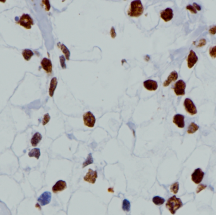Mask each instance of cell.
Wrapping results in <instances>:
<instances>
[{
	"mask_svg": "<svg viewBox=\"0 0 216 215\" xmlns=\"http://www.w3.org/2000/svg\"><path fill=\"white\" fill-rule=\"evenodd\" d=\"M206 44V41L205 39H201L200 40V44H199L198 47H201V46H204V45H205Z\"/></svg>",
	"mask_w": 216,
	"mask_h": 215,
	"instance_id": "obj_36",
	"label": "cell"
},
{
	"mask_svg": "<svg viewBox=\"0 0 216 215\" xmlns=\"http://www.w3.org/2000/svg\"><path fill=\"white\" fill-rule=\"evenodd\" d=\"M209 54L213 58H216V45L214 47H211L209 49Z\"/></svg>",
	"mask_w": 216,
	"mask_h": 215,
	"instance_id": "obj_29",
	"label": "cell"
},
{
	"mask_svg": "<svg viewBox=\"0 0 216 215\" xmlns=\"http://www.w3.org/2000/svg\"><path fill=\"white\" fill-rule=\"evenodd\" d=\"M25 198L20 183L12 177L0 175V201L7 206L13 215H17L18 206Z\"/></svg>",
	"mask_w": 216,
	"mask_h": 215,
	"instance_id": "obj_1",
	"label": "cell"
},
{
	"mask_svg": "<svg viewBox=\"0 0 216 215\" xmlns=\"http://www.w3.org/2000/svg\"><path fill=\"white\" fill-rule=\"evenodd\" d=\"M42 3L45 4V6H46L45 10H46V11H49V9H50V8H51L50 4H49V1H42Z\"/></svg>",
	"mask_w": 216,
	"mask_h": 215,
	"instance_id": "obj_34",
	"label": "cell"
},
{
	"mask_svg": "<svg viewBox=\"0 0 216 215\" xmlns=\"http://www.w3.org/2000/svg\"><path fill=\"white\" fill-rule=\"evenodd\" d=\"M160 17L162 19L166 22H168L170 20H171L173 18V11L171 8H168L165 9L164 10H163L160 13Z\"/></svg>",
	"mask_w": 216,
	"mask_h": 215,
	"instance_id": "obj_14",
	"label": "cell"
},
{
	"mask_svg": "<svg viewBox=\"0 0 216 215\" xmlns=\"http://www.w3.org/2000/svg\"><path fill=\"white\" fill-rule=\"evenodd\" d=\"M67 187L66 182L63 180H58L52 187L53 193L54 194H58L59 192H61L65 190Z\"/></svg>",
	"mask_w": 216,
	"mask_h": 215,
	"instance_id": "obj_12",
	"label": "cell"
},
{
	"mask_svg": "<svg viewBox=\"0 0 216 215\" xmlns=\"http://www.w3.org/2000/svg\"><path fill=\"white\" fill-rule=\"evenodd\" d=\"M19 24L27 29H30L32 26L34 25V21L32 17L28 14H24L20 17Z\"/></svg>",
	"mask_w": 216,
	"mask_h": 215,
	"instance_id": "obj_6",
	"label": "cell"
},
{
	"mask_svg": "<svg viewBox=\"0 0 216 215\" xmlns=\"http://www.w3.org/2000/svg\"><path fill=\"white\" fill-rule=\"evenodd\" d=\"M43 139V136L41 135V134L39 132H36L35 133H34V134L32 137V138L30 139V144L32 145V146L35 148L37 146H38L39 143Z\"/></svg>",
	"mask_w": 216,
	"mask_h": 215,
	"instance_id": "obj_19",
	"label": "cell"
},
{
	"mask_svg": "<svg viewBox=\"0 0 216 215\" xmlns=\"http://www.w3.org/2000/svg\"><path fill=\"white\" fill-rule=\"evenodd\" d=\"M131 208L130 202L126 199H125L123 201L122 203V209L125 211H130Z\"/></svg>",
	"mask_w": 216,
	"mask_h": 215,
	"instance_id": "obj_25",
	"label": "cell"
},
{
	"mask_svg": "<svg viewBox=\"0 0 216 215\" xmlns=\"http://www.w3.org/2000/svg\"><path fill=\"white\" fill-rule=\"evenodd\" d=\"M0 215H13L7 206L0 201Z\"/></svg>",
	"mask_w": 216,
	"mask_h": 215,
	"instance_id": "obj_21",
	"label": "cell"
},
{
	"mask_svg": "<svg viewBox=\"0 0 216 215\" xmlns=\"http://www.w3.org/2000/svg\"><path fill=\"white\" fill-rule=\"evenodd\" d=\"M94 163V160H93V158H92V154L91 153H89L88 157H87V158H86L85 161L83 163V165H82V167L83 168H85V167L93 163Z\"/></svg>",
	"mask_w": 216,
	"mask_h": 215,
	"instance_id": "obj_27",
	"label": "cell"
},
{
	"mask_svg": "<svg viewBox=\"0 0 216 215\" xmlns=\"http://www.w3.org/2000/svg\"><path fill=\"white\" fill-rule=\"evenodd\" d=\"M152 202L157 206H161L165 203V199L160 196H155L152 198Z\"/></svg>",
	"mask_w": 216,
	"mask_h": 215,
	"instance_id": "obj_26",
	"label": "cell"
},
{
	"mask_svg": "<svg viewBox=\"0 0 216 215\" xmlns=\"http://www.w3.org/2000/svg\"><path fill=\"white\" fill-rule=\"evenodd\" d=\"M205 188H207V186L205 185V184H199L198 187L196 188V194H199L200 191L204 190Z\"/></svg>",
	"mask_w": 216,
	"mask_h": 215,
	"instance_id": "obj_32",
	"label": "cell"
},
{
	"mask_svg": "<svg viewBox=\"0 0 216 215\" xmlns=\"http://www.w3.org/2000/svg\"><path fill=\"white\" fill-rule=\"evenodd\" d=\"M178 73L176 71H172L170 73V75H169L167 80H165V81L163 83V86H165V87H166V86H169L171 84L172 82L176 81L178 79Z\"/></svg>",
	"mask_w": 216,
	"mask_h": 215,
	"instance_id": "obj_18",
	"label": "cell"
},
{
	"mask_svg": "<svg viewBox=\"0 0 216 215\" xmlns=\"http://www.w3.org/2000/svg\"><path fill=\"white\" fill-rule=\"evenodd\" d=\"M179 191V182H176L170 186V191L174 194H176Z\"/></svg>",
	"mask_w": 216,
	"mask_h": 215,
	"instance_id": "obj_28",
	"label": "cell"
},
{
	"mask_svg": "<svg viewBox=\"0 0 216 215\" xmlns=\"http://www.w3.org/2000/svg\"><path fill=\"white\" fill-rule=\"evenodd\" d=\"M50 119H51V117H50L49 114L48 113L46 114L44 116V118L43 119V125L45 126L46 124H47L49 122Z\"/></svg>",
	"mask_w": 216,
	"mask_h": 215,
	"instance_id": "obj_31",
	"label": "cell"
},
{
	"mask_svg": "<svg viewBox=\"0 0 216 215\" xmlns=\"http://www.w3.org/2000/svg\"><path fill=\"white\" fill-rule=\"evenodd\" d=\"M209 33L212 35H215L216 34V26H214L212 28L210 29Z\"/></svg>",
	"mask_w": 216,
	"mask_h": 215,
	"instance_id": "obj_35",
	"label": "cell"
},
{
	"mask_svg": "<svg viewBox=\"0 0 216 215\" xmlns=\"http://www.w3.org/2000/svg\"><path fill=\"white\" fill-rule=\"evenodd\" d=\"M144 8L140 0H135L131 2L130 7L128 10V15L131 17H139L143 14Z\"/></svg>",
	"mask_w": 216,
	"mask_h": 215,
	"instance_id": "obj_3",
	"label": "cell"
},
{
	"mask_svg": "<svg viewBox=\"0 0 216 215\" xmlns=\"http://www.w3.org/2000/svg\"><path fill=\"white\" fill-rule=\"evenodd\" d=\"M52 194L49 191H44L37 198V202L41 207L49 204L51 201Z\"/></svg>",
	"mask_w": 216,
	"mask_h": 215,
	"instance_id": "obj_5",
	"label": "cell"
},
{
	"mask_svg": "<svg viewBox=\"0 0 216 215\" xmlns=\"http://www.w3.org/2000/svg\"><path fill=\"white\" fill-rule=\"evenodd\" d=\"M184 107L186 111L191 116H194L197 113V109L195 106L194 103L190 99H186L184 101Z\"/></svg>",
	"mask_w": 216,
	"mask_h": 215,
	"instance_id": "obj_9",
	"label": "cell"
},
{
	"mask_svg": "<svg viewBox=\"0 0 216 215\" xmlns=\"http://www.w3.org/2000/svg\"><path fill=\"white\" fill-rule=\"evenodd\" d=\"M173 123L175 124L179 128H184L185 126V116L181 114H176L173 117Z\"/></svg>",
	"mask_w": 216,
	"mask_h": 215,
	"instance_id": "obj_15",
	"label": "cell"
},
{
	"mask_svg": "<svg viewBox=\"0 0 216 215\" xmlns=\"http://www.w3.org/2000/svg\"><path fill=\"white\" fill-rule=\"evenodd\" d=\"M20 169L19 160L12 153L0 154V175H6L13 177Z\"/></svg>",
	"mask_w": 216,
	"mask_h": 215,
	"instance_id": "obj_2",
	"label": "cell"
},
{
	"mask_svg": "<svg viewBox=\"0 0 216 215\" xmlns=\"http://www.w3.org/2000/svg\"><path fill=\"white\" fill-rule=\"evenodd\" d=\"M199 126L195 124V122H191L189 125L187 129V132L188 134H194L195 132L199 130Z\"/></svg>",
	"mask_w": 216,
	"mask_h": 215,
	"instance_id": "obj_24",
	"label": "cell"
},
{
	"mask_svg": "<svg viewBox=\"0 0 216 215\" xmlns=\"http://www.w3.org/2000/svg\"><path fill=\"white\" fill-rule=\"evenodd\" d=\"M183 206V203L181 199L177 198L174 195L169 198L166 204V207L172 214H174L178 210Z\"/></svg>",
	"mask_w": 216,
	"mask_h": 215,
	"instance_id": "obj_4",
	"label": "cell"
},
{
	"mask_svg": "<svg viewBox=\"0 0 216 215\" xmlns=\"http://www.w3.org/2000/svg\"><path fill=\"white\" fill-rule=\"evenodd\" d=\"M205 173L201 168H196L191 175V180L195 184H199L203 180Z\"/></svg>",
	"mask_w": 216,
	"mask_h": 215,
	"instance_id": "obj_10",
	"label": "cell"
},
{
	"mask_svg": "<svg viewBox=\"0 0 216 215\" xmlns=\"http://www.w3.org/2000/svg\"><path fill=\"white\" fill-rule=\"evenodd\" d=\"M84 124L89 127H94L95 124V117L90 111L85 112L83 116Z\"/></svg>",
	"mask_w": 216,
	"mask_h": 215,
	"instance_id": "obj_8",
	"label": "cell"
},
{
	"mask_svg": "<svg viewBox=\"0 0 216 215\" xmlns=\"http://www.w3.org/2000/svg\"><path fill=\"white\" fill-rule=\"evenodd\" d=\"M58 46L61 49V51L65 56V58L67 59L68 61L70 60V52L69 51V49L66 47V45L63 44H61L60 42L58 43Z\"/></svg>",
	"mask_w": 216,
	"mask_h": 215,
	"instance_id": "obj_22",
	"label": "cell"
},
{
	"mask_svg": "<svg viewBox=\"0 0 216 215\" xmlns=\"http://www.w3.org/2000/svg\"><path fill=\"white\" fill-rule=\"evenodd\" d=\"M193 4H194V5H193V6H194V7L196 9V10H198V11H200L201 10V7H200V5H199L198 4H196V3H194Z\"/></svg>",
	"mask_w": 216,
	"mask_h": 215,
	"instance_id": "obj_37",
	"label": "cell"
},
{
	"mask_svg": "<svg viewBox=\"0 0 216 215\" xmlns=\"http://www.w3.org/2000/svg\"><path fill=\"white\" fill-rule=\"evenodd\" d=\"M198 57H197L195 52L193 50H191L187 58V65L188 68L191 69L194 67L198 61Z\"/></svg>",
	"mask_w": 216,
	"mask_h": 215,
	"instance_id": "obj_13",
	"label": "cell"
},
{
	"mask_svg": "<svg viewBox=\"0 0 216 215\" xmlns=\"http://www.w3.org/2000/svg\"><path fill=\"white\" fill-rule=\"evenodd\" d=\"M58 85V80L56 77H54L51 80V83L49 85V94L50 97H53L54 91L56 88V86Z\"/></svg>",
	"mask_w": 216,
	"mask_h": 215,
	"instance_id": "obj_20",
	"label": "cell"
},
{
	"mask_svg": "<svg viewBox=\"0 0 216 215\" xmlns=\"http://www.w3.org/2000/svg\"><path fill=\"white\" fill-rule=\"evenodd\" d=\"M98 172L96 170H92L91 168L89 169V171L86 173L84 177V180L87 182L90 183L92 184H95L96 179L98 178Z\"/></svg>",
	"mask_w": 216,
	"mask_h": 215,
	"instance_id": "obj_11",
	"label": "cell"
},
{
	"mask_svg": "<svg viewBox=\"0 0 216 215\" xmlns=\"http://www.w3.org/2000/svg\"><path fill=\"white\" fill-rule=\"evenodd\" d=\"M186 9H187V10H189L191 13H194V14H196L197 12L196 10V9L194 7V6L189 4V5H188L186 6Z\"/></svg>",
	"mask_w": 216,
	"mask_h": 215,
	"instance_id": "obj_33",
	"label": "cell"
},
{
	"mask_svg": "<svg viewBox=\"0 0 216 215\" xmlns=\"http://www.w3.org/2000/svg\"><path fill=\"white\" fill-rule=\"evenodd\" d=\"M185 88H186V83L185 82L182 80L176 81L173 87L174 93H175V94L177 96L185 95Z\"/></svg>",
	"mask_w": 216,
	"mask_h": 215,
	"instance_id": "obj_7",
	"label": "cell"
},
{
	"mask_svg": "<svg viewBox=\"0 0 216 215\" xmlns=\"http://www.w3.org/2000/svg\"><path fill=\"white\" fill-rule=\"evenodd\" d=\"M65 59L66 58L64 56H59V61H60V64H61V66L63 69H66V65L65 63Z\"/></svg>",
	"mask_w": 216,
	"mask_h": 215,
	"instance_id": "obj_30",
	"label": "cell"
},
{
	"mask_svg": "<svg viewBox=\"0 0 216 215\" xmlns=\"http://www.w3.org/2000/svg\"><path fill=\"white\" fill-rule=\"evenodd\" d=\"M22 56L26 61H29L31 58L34 56V52L30 49H25L24 50H23Z\"/></svg>",
	"mask_w": 216,
	"mask_h": 215,
	"instance_id": "obj_23",
	"label": "cell"
},
{
	"mask_svg": "<svg viewBox=\"0 0 216 215\" xmlns=\"http://www.w3.org/2000/svg\"><path fill=\"white\" fill-rule=\"evenodd\" d=\"M144 86L149 91H155L158 88V84L157 81L152 80H147L144 82Z\"/></svg>",
	"mask_w": 216,
	"mask_h": 215,
	"instance_id": "obj_17",
	"label": "cell"
},
{
	"mask_svg": "<svg viewBox=\"0 0 216 215\" xmlns=\"http://www.w3.org/2000/svg\"><path fill=\"white\" fill-rule=\"evenodd\" d=\"M40 65L43 69L46 71L47 73H51L53 70V65L50 59L44 58L43 59V60L41 61Z\"/></svg>",
	"mask_w": 216,
	"mask_h": 215,
	"instance_id": "obj_16",
	"label": "cell"
}]
</instances>
